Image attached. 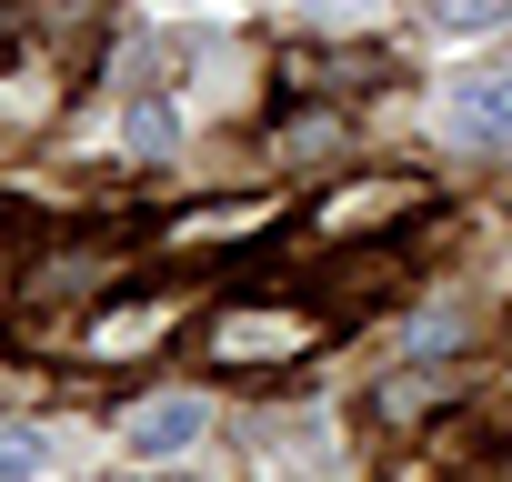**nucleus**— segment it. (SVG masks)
Wrapping results in <instances>:
<instances>
[{"label": "nucleus", "instance_id": "f257e3e1", "mask_svg": "<svg viewBox=\"0 0 512 482\" xmlns=\"http://www.w3.org/2000/svg\"><path fill=\"white\" fill-rule=\"evenodd\" d=\"M442 141L452 151H512V71H462L442 81Z\"/></svg>", "mask_w": 512, "mask_h": 482}, {"label": "nucleus", "instance_id": "f03ea898", "mask_svg": "<svg viewBox=\"0 0 512 482\" xmlns=\"http://www.w3.org/2000/svg\"><path fill=\"white\" fill-rule=\"evenodd\" d=\"M201 432H211V402H201V392H151V402L121 422L131 462H171V452H191Z\"/></svg>", "mask_w": 512, "mask_h": 482}, {"label": "nucleus", "instance_id": "7ed1b4c3", "mask_svg": "<svg viewBox=\"0 0 512 482\" xmlns=\"http://www.w3.org/2000/svg\"><path fill=\"white\" fill-rule=\"evenodd\" d=\"M302 342H312V322H292V312H231V322L211 332L221 362H282V352H302Z\"/></svg>", "mask_w": 512, "mask_h": 482}, {"label": "nucleus", "instance_id": "20e7f679", "mask_svg": "<svg viewBox=\"0 0 512 482\" xmlns=\"http://www.w3.org/2000/svg\"><path fill=\"white\" fill-rule=\"evenodd\" d=\"M121 141H131L141 161H161V151H181V111H171V101H131V111H121Z\"/></svg>", "mask_w": 512, "mask_h": 482}, {"label": "nucleus", "instance_id": "39448f33", "mask_svg": "<svg viewBox=\"0 0 512 482\" xmlns=\"http://www.w3.org/2000/svg\"><path fill=\"white\" fill-rule=\"evenodd\" d=\"M512 21V0H432V31L442 41H482V31H502Z\"/></svg>", "mask_w": 512, "mask_h": 482}, {"label": "nucleus", "instance_id": "423d86ee", "mask_svg": "<svg viewBox=\"0 0 512 482\" xmlns=\"http://www.w3.org/2000/svg\"><path fill=\"white\" fill-rule=\"evenodd\" d=\"M0 482H51V432H0Z\"/></svg>", "mask_w": 512, "mask_h": 482}, {"label": "nucleus", "instance_id": "0eeeda50", "mask_svg": "<svg viewBox=\"0 0 512 482\" xmlns=\"http://www.w3.org/2000/svg\"><path fill=\"white\" fill-rule=\"evenodd\" d=\"M141 342H161V312H121V322H101V352H141Z\"/></svg>", "mask_w": 512, "mask_h": 482}, {"label": "nucleus", "instance_id": "6e6552de", "mask_svg": "<svg viewBox=\"0 0 512 482\" xmlns=\"http://www.w3.org/2000/svg\"><path fill=\"white\" fill-rule=\"evenodd\" d=\"M302 11H312V21H332V31H352V21H372V11H382V0H302Z\"/></svg>", "mask_w": 512, "mask_h": 482}]
</instances>
